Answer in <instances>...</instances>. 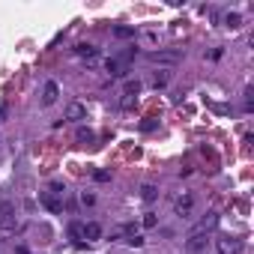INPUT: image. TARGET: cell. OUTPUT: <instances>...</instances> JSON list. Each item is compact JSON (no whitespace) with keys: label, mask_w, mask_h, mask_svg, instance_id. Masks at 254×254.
I'll return each mask as SVG.
<instances>
[{"label":"cell","mask_w":254,"mask_h":254,"mask_svg":"<svg viewBox=\"0 0 254 254\" xmlns=\"http://www.w3.org/2000/svg\"><path fill=\"white\" fill-rule=\"evenodd\" d=\"M168 78H170L168 72H162V75H156V81H153V84H156V87H165V84H168Z\"/></svg>","instance_id":"18"},{"label":"cell","mask_w":254,"mask_h":254,"mask_svg":"<svg viewBox=\"0 0 254 254\" xmlns=\"http://www.w3.org/2000/svg\"><path fill=\"white\" fill-rule=\"evenodd\" d=\"M75 54H78V57H87V60H96V57H99V51H96L93 45H78Z\"/></svg>","instance_id":"12"},{"label":"cell","mask_w":254,"mask_h":254,"mask_svg":"<svg viewBox=\"0 0 254 254\" xmlns=\"http://www.w3.org/2000/svg\"><path fill=\"white\" fill-rule=\"evenodd\" d=\"M215 225H219V215H212V212H209L206 219H200V225H198V227H195L192 233H209V230H212Z\"/></svg>","instance_id":"11"},{"label":"cell","mask_w":254,"mask_h":254,"mask_svg":"<svg viewBox=\"0 0 254 254\" xmlns=\"http://www.w3.org/2000/svg\"><path fill=\"white\" fill-rule=\"evenodd\" d=\"M179 57H183V54H179V51H153V54H147V60L150 63H179Z\"/></svg>","instance_id":"7"},{"label":"cell","mask_w":254,"mask_h":254,"mask_svg":"<svg viewBox=\"0 0 254 254\" xmlns=\"http://www.w3.org/2000/svg\"><path fill=\"white\" fill-rule=\"evenodd\" d=\"M215 251L219 254H242V239L239 236H219L215 239Z\"/></svg>","instance_id":"2"},{"label":"cell","mask_w":254,"mask_h":254,"mask_svg":"<svg viewBox=\"0 0 254 254\" xmlns=\"http://www.w3.org/2000/svg\"><path fill=\"white\" fill-rule=\"evenodd\" d=\"M0 227H3V230H15V203L9 198L0 200Z\"/></svg>","instance_id":"1"},{"label":"cell","mask_w":254,"mask_h":254,"mask_svg":"<svg viewBox=\"0 0 254 254\" xmlns=\"http://www.w3.org/2000/svg\"><path fill=\"white\" fill-rule=\"evenodd\" d=\"M69 230H72V236H81V230H84V225H78V222H75V225H72Z\"/></svg>","instance_id":"21"},{"label":"cell","mask_w":254,"mask_h":254,"mask_svg":"<svg viewBox=\"0 0 254 254\" xmlns=\"http://www.w3.org/2000/svg\"><path fill=\"white\" fill-rule=\"evenodd\" d=\"M75 141H78V143H90V141H93V132H90V129H78V132H75Z\"/></svg>","instance_id":"14"},{"label":"cell","mask_w":254,"mask_h":254,"mask_svg":"<svg viewBox=\"0 0 254 254\" xmlns=\"http://www.w3.org/2000/svg\"><path fill=\"white\" fill-rule=\"evenodd\" d=\"M60 186H54L51 192H42V203H45V209H51V212H60L63 209V200H60Z\"/></svg>","instance_id":"5"},{"label":"cell","mask_w":254,"mask_h":254,"mask_svg":"<svg viewBox=\"0 0 254 254\" xmlns=\"http://www.w3.org/2000/svg\"><path fill=\"white\" fill-rule=\"evenodd\" d=\"M156 195H159V189H156V186H150V183L141 189V198H143V200H156Z\"/></svg>","instance_id":"13"},{"label":"cell","mask_w":254,"mask_h":254,"mask_svg":"<svg viewBox=\"0 0 254 254\" xmlns=\"http://www.w3.org/2000/svg\"><path fill=\"white\" fill-rule=\"evenodd\" d=\"M173 209H176V215H183V219H192V212H195V198H192V195L176 198Z\"/></svg>","instance_id":"6"},{"label":"cell","mask_w":254,"mask_h":254,"mask_svg":"<svg viewBox=\"0 0 254 254\" xmlns=\"http://www.w3.org/2000/svg\"><path fill=\"white\" fill-rule=\"evenodd\" d=\"M81 236H84L87 242H96V239L102 236V225H96V222H87V225H84V230H81Z\"/></svg>","instance_id":"10"},{"label":"cell","mask_w":254,"mask_h":254,"mask_svg":"<svg viewBox=\"0 0 254 254\" xmlns=\"http://www.w3.org/2000/svg\"><path fill=\"white\" fill-rule=\"evenodd\" d=\"M114 33L120 36V39H129V36H135V30H132V27H117Z\"/></svg>","instance_id":"16"},{"label":"cell","mask_w":254,"mask_h":254,"mask_svg":"<svg viewBox=\"0 0 254 254\" xmlns=\"http://www.w3.org/2000/svg\"><path fill=\"white\" fill-rule=\"evenodd\" d=\"M6 114H9V105H6V102H0V123L6 120Z\"/></svg>","instance_id":"20"},{"label":"cell","mask_w":254,"mask_h":254,"mask_svg":"<svg viewBox=\"0 0 254 254\" xmlns=\"http://www.w3.org/2000/svg\"><path fill=\"white\" fill-rule=\"evenodd\" d=\"M159 225V219H156V215L150 212V215H143V227H156Z\"/></svg>","instance_id":"17"},{"label":"cell","mask_w":254,"mask_h":254,"mask_svg":"<svg viewBox=\"0 0 254 254\" xmlns=\"http://www.w3.org/2000/svg\"><path fill=\"white\" fill-rule=\"evenodd\" d=\"M225 24H227V27H239V15H236V12H227V15H225Z\"/></svg>","instance_id":"15"},{"label":"cell","mask_w":254,"mask_h":254,"mask_svg":"<svg viewBox=\"0 0 254 254\" xmlns=\"http://www.w3.org/2000/svg\"><path fill=\"white\" fill-rule=\"evenodd\" d=\"M132 57H135V51L129 48V51H123L120 57H114V60H108V72H111L114 78H123V75H126V63H129Z\"/></svg>","instance_id":"3"},{"label":"cell","mask_w":254,"mask_h":254,"mask_svg":"<svg viewBox=\"0 0 254 254\" xmlns=\"http://www.w3.org/2000/svg\"><path fill=\"white\" fill-rule=\"evenodd\" d=\"M87 117V108L81 105V102H72L69 108H66V120H84Z\"/></svg>","instance_id":"9"},{"label":"cell","mask_w":254,"mask_h":254,"mask_svg":"<svg viewBox=\"0 0 254 254\" xmlns=\"http://www.w3.org/2000/svg\"><path fill=\"white\" fill-rule=\"evenodd\" d=\"M138 90H141L138 81H129V84H126V96H132V93H138Z\"/></svg>","instance_id":"19"},{"label":"cell","mask_w":254,"mask_h":254,"mask_svg":"<svg viewBox=\"0 0 254 254\" xmlns=\"http://www.w3.org/2000/svg\"><path fill=\"white\" fill-rule=\"evenodd\" d=\"M186 248H189V254H206L209 236H206V233H192V236L186 239Z\"/></svg>","instance_id":"4"},{"label":"cell","mask_w":254,"mask_h":254,"mask_svg":"<svg viewBox=\"0 0 254 254\" xmlns=\"http://www.w3.org/2000/svg\"><path fill=\"white\" fill-rule=\"evenodd\" d=\"M57 96H60L57 81H48V84H45V90H42V105H45V108H48V105H54V102H57Z\"/></svg>","instance_id":"8"}]
</instances>
